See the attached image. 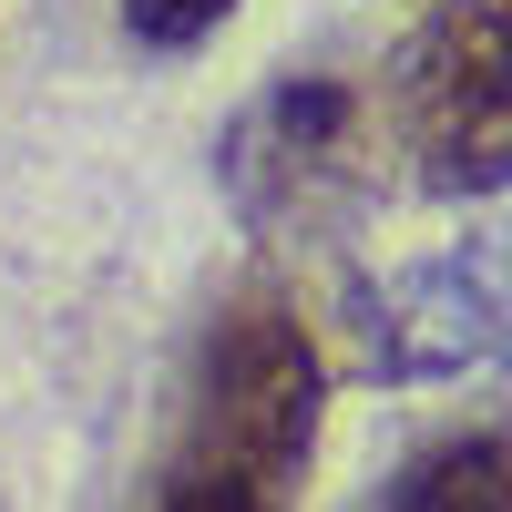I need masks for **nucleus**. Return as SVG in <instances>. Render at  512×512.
I'll return each mask as SVG.
<instances>
[{
    "mask_svg": "<svg viewBox=\"0 0 512 512\" xmlns=\"http://www.w3.org/2000/svg\"><path fill=\"white\" fill-rule=\"evenodd\" d=\"M216 195L236 205V226L267 236V246L349 236L369 216V195H379V123L359 103V82H338V72L267 82L216 134Z\"/></svg>",
    "mask_w": 512,
    "mask_h": 512,
    "instance_id": "2",
    "label": "nucleus"
},
{
    "mask_svg": "<svg viewBox=\"0 0 512 512\" xmlns=\"http://www.w3.org/2000/svg\"><path fill=\"white\" fill-rule=\"evenodd\" d=\"M349 338H359V369L390 390L502 369L512 359V226L349 287Z\"/></svg>",
    "mask_w": 512,
    "mask_h": 512,
    "instance_id": "4",
    "label": "nucleus"
},
{
    "mask_svg": "<svg viewBox=\"0 0 512 512\" xmlns=\"http://www.w3.org/2000/svg\"><path fill=\"white\" fill-rule=\"evenodd\" d=\"M113 11H123V31H134V52H164V62H175V52H205L246 0H113Z\"/></svg>",
    "mask_w": 512,
    "mask_h": 512,
    "instance_id": "6",
    "label": "nucleus"
},
{
    "mask_svg": "<svg viewBox=\"0 0 512 512\" xmlns=\"http://www.w3.org/2000/svg\"><path fill=\"white\" fill-rule=\"evenodd\" d=\"M390 144L431 205H492L512 185V0H441L379 72Z\"/></svg>",
    "mask_w": 512,
    "mask_h": 512,
    "instance_id": "3",
    "label": "nucleus"
},
{
    "mask_svg": "<svg viewBox=\"0 0 512 512\" xmlns=\"http://www.w3.org/2000/svg\"><path fill=\"white\" fill-rule=\"evenodd\" d=\"M390 512H512V431H451L420 441L390 482H379Z\"/></svg>",
    "mask_w": 512,
    "mask_h": 512,
    "instance_id": "5",
    "label": "nucleus"
},
{
    "mask_svg": "<svg viewBox=\"0 0 512 512\" xmlns=\"http://www.w3.org/2000/svg\"><path fill=\"white\" fill-rule=\"evenodd\" d=\"M328 431V359L297 328L287 297L216 308L205 349L185 369V410L164 441L154 502L164 512H267L308 492V461Z\"/></svg>",
    "mask_w": 512,
    "mask_h": 512,
    "instance_id": "1",
    "label": "nucleus"
}]
</instances>
